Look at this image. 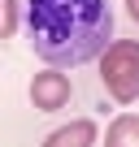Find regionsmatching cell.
<instances>
[{
	"mask_svg": "<svg viewBox=\"0 0 139 147\" xmlns=\"http://www.w3.org/2000/svg\"><path fill=\"white\" fill-rule=\"evenodd\" d=\"M26 35L39 61L52 69H74L100 56L113 39L109 0H26Z\"/></svg>",
	"mask_w": 139,
	"mask_h": 147,
	"instance_id": "6da1fadb",
	"label": "cell"
},
{
	"mask_svg": "<svg viewBox=\"0 0 139 147\" xmlns=\"http://www.w3.org/2000/svg\"><path fill=\"white\" fill-rule=\"evenodd\" d=\"M100 82L117 104L139 100V39H109L100 52Z\"/></svg>",
	"mask_w": 139,
	"mask_h": 147,
	"instance_id": "7a4b0ae2",
	"label": "cell"
},
{
	"mask_svg": "<svg viewBox=\"0 0 139 147\" xmlns=\"http://www.w3.org/2000/svg\"><path fill=\"white\" fill-rule=\"evenodd\" d=\"M70 95H74V87H70V78L61 69H48V74H35L31 78V104L39 113H57L70 104Z\"/></svg>",
	"mask_w": 139,
	"mask_h": 147,
	"instance_id": "3957f363",
	"label": "cell"
},
{
	"mask_svg": "<svg viewBox=\"0 0 139 147\" xmlns=\"http://www.w3.org/2000/svg\"><path fill=\"white\" fill-rule=\"evenodd\" d=\"M91 143H96V121L91 117H78V121H70V125H61L44 138V147H91Z\"/></svg>",
	"mask_w": 139,
	"mask_h": 147,
	"instance_id": "277c9868",
	"label": "cell"
},
{
	"mask_svg": "<svg viewBox=\"0 0 139 147\" xmlns=\"http://www.w3.org/2000/svg\"><path fill=\"white\" fill-rule=\"evenodd\" d=\"M104 147H139V113H117L104 130Z\"/></svg>",
	"mask_w": 139,
	"mask_h": 147,
	"instance_id": "5b68a950",
	"label": "cell"
},
{
	"mask_svg": "<svg viewBox=\"0 0 139 147\" xmlns=\"http://www.w3.org/2000/svg\"><path fill=\"white\" fill-rule=\"evenodd\" d=\"M22 22V5L18 0H0V39H13Z\"/></svg>",
	"mask_w": 139,
	"mask_h": 147,
	"instance_id": "8992f818",
	"label": "cell"
},
{
	"mask_svg": "<svg viewBox=\"0 0 139 147\" xmlns=\"http://www.w3.org/2000/svg\"><path fill=\"white\" fill-rule=\"evenodd\" d=\"M126 13H130V18L139 22V0H126Z\"/></svg>",
	"mask_w": 139,
	"mask_h": 147,
	"instance_id": "52a82bcc",
	"label": "cell"
}]
</instances>
